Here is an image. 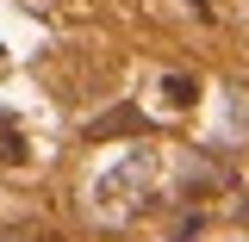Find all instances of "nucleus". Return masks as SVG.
<instances>
[{
	"label": "nucleus",
	"mask_w": 249,
	"mask_h": 242,
	"mask_svg": "<svg viewBox=\"0 0 249 242\" xmlns=\"http://www.w3.org/2000/svg\"><path fill=\"white\" fill-rule=\"evenodd\" d=\"M143 180H150V155H131L124 168H112V174L100 180V193H93V199H100V205L112 211V199H119V193H137Z\"/></svg>",
	"instance_id": "f257e3e1"
},
{
	"label": "nucleus",
	"mask_w": 249,
	"mask_h": 242,
	"mask_svg": "<svg viewBox=\"0 0 249 242\" xmlns=\"http://www.w3.org/2000/svg\"><path fill=\"white\" fill-rule=\"evenodd\" d=\"M124 130H143V118H137V106H119V112L93 118V124H88V143H106V137H124Z\"/></svg>",
	"instance_id": "f03ea898"
},
{
	"label": "nucleus",
	"mask_w": 249,
	"mask_h": 242,
	"mask_svg": "<svg viewBox=\"0 0 249 242\" xmlns=\"http://www.w3.org/2000/svg\"><path fill=\"white\" fill-rule=\"evenodd\" d=\"M0 161H6V168H13V161H25V137H19L13 112H0Z\"/></svg>",
	"instance_id": "7ed1b4c3"
},
{
	"label": "nucleus",
	"mask_w": 249,
	"mask_h": 242,
	"mask_svg": "<svg viewBox=\"0 0 249 242\" xmlns=\"http://www.w3.org/2000/svg\"><path fill=\"white\" fill-rule=\"evenodd\" d=\"M193 81H187V75H162V99H175V106H187V99H193Z\"/></svg>",
	"instance_id": "20e7f679"
},
{
	"label": "nucleus",
	"mask_w": 249,
	"mask_h": 242,
	"mask_svg": "<svg viewBox=\"0 0 249 242\" xmlns=\"http://www.w3.org/2000/svg\"><path fill=\"white\" fill-rule=\"evenodd\" d=\"M0 242H37V230H0Z\"/></svg>",
	"instance_id": "39448f33"
}]
</instances>
